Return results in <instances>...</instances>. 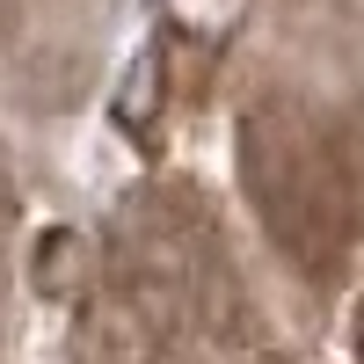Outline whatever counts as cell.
<instances>
[{"label": "cell", "mask_w": 364, "mask_h": 364, "mask_svg": "<svg viewBox=\"0 0 364 364\" xmlns=\"http://www.w3.org/2000/svg\"><path fill=\"white\" fill-rule=\"evenodd\" d=\"M154 80H161V58L154 51H146L139 58V73H132V87H124V102H117V117H124V132H146V117H154Z\"/></svg>", "instance_id": "1"}, {"label": "cell", "mask_w": 364, "mask_h": 364, "mask_svg": "<svg viewBox=\"0 0 364 364\" xmlns=\"http://www.w3.org/2000/svg\"><path fill=\"white\" fill-rule=\"evenodd\" d=\"M357 357H364V306H357Z\"/></svg>", "instance_id": "2"}]
</instances>
